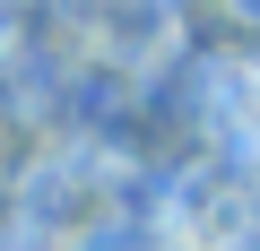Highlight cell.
Listing matches in <instances>:
<instances>
[{"label": "cell", "mask_w": 260, "mask_h": 251, "mask_svg": "<svg viewBox=\"0 0 260 251\" xmlns=\"http://www.w3.org/2000/svg\"><path fill=\"white\" fill-rule=\"evenodd\" d=\"M234 9H243V18H260V0H234Z\"/></svg>", "instance_id": "6da1fadb"}]
</instances>
